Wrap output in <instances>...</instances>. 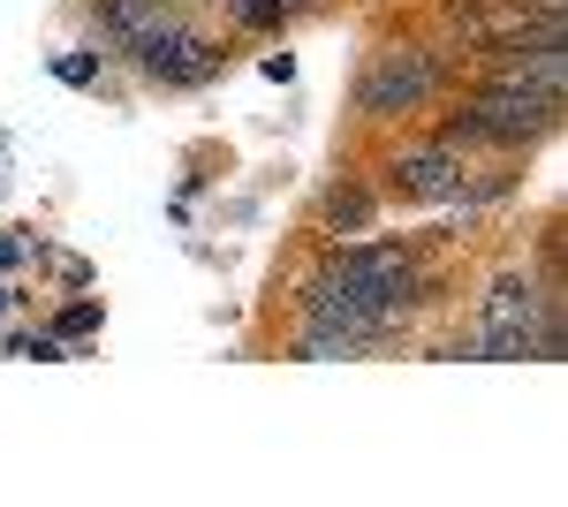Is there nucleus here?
<instances>
[{
	"label": "nucleus",
	"mask_w": 568,
	"mask_h": 507,
	"mask_svg": "<svg viewBox=\"0 0 568 507\" xmlns=\"http://www.w3.org/2000/svg\"><path fill=\"white\" fill-rule=\"evenodd\" d=\"M379 182H387L394 197H417V205H493V197L508 190L500 174H493V182H478L470 152H455V144H439V136H417V144L387 152Z\"/></svg>",
	"instance_id": "obj_4"
},
{
	"label": "nucleus",
	"mask_w": 568,
	"mask_h": 507,
	"mask_svg": "<svg viewBox=\"0 0 568 507\" xmlns=\"http://www.w3.org/2000/svg\"><path fill=\"white\" fill-rule=\"evenodd\" d=\"M561 122V99H546V91H508V84H478L470 99H455L447 114H439V144H455V152H500V160H524L538 152L546 136Z\"/></svg>",
	"instance_id": "obj_2"
},
{
	"label": "nucleus",
	"mask_w": 568,
	"mask_h": 507,
	"mask_svg": "<svg viewBox=\"0 0 568 507\" xmlns=\"http://www.w3.org/2000/svg\"><path fill=\"white\" fill-rule=\"evenodd\" d=\"M447 84V53L425 39H387L379 53H364V77H356V114L364 122H402L417 107H433Z\"/></svg>",
	"instance_id": "obj_3"
},
{
	"label": "nucleus",
	"mask_w": 568,
	"mask_h": 507,
	"mask_svg": "<svg viewBox=\"0 0 568 507\" xmlns=\"http://www.w3.org/2000/svg\"><path fill=\"white\" fill-rule=\"evenodd\" d=\"M478 84H508V91H568V39H500L485 45V77Z\"/></svg>",
	"instance_id": "obj_6"
},
{
	"label": "nucleus",
	"mask_w": 568,
	"mask_h": 507,
	"mask_svg": "<svg viewBox=\"0 0 568 507\" xmlns=\"http://www.w3.org/2000/svg\"><path fill=\"white\" fill-rule=\"evenodd\" d=\"M220 39L213 31H197V23H182V8L152 31V39H136L130 45V69L144 77V84H160V91H197V84H213L220 77Z\"/></svg>",
	"instance_id": "obj_5"
},
{
	"label": "nucleus",
	"mask_w": 568,
	"mask_h": 507,
	"mask_svg": "<svg viewBox=\"0 0 568 507\" xmlns=\"http://www.w3.org/2000/svg\"><path fill=\"white\" fill-rule=\"evenodd\" d=\"M455 356H485V364H561V303L554 288H538L530 273H500L478 296L470 341Z\"/></svg>",
	"instance_id": "obj_1"
},
{
	"label": "nucleus",
	"mask_w": 568,
	"mask_h": 507,
	"mask_svg": "<svg viewBox=\"0 0 568 507\" xmlns=\"http://www.w3.org/2000/svg\"><path fill=\"white\" fill-rule=\"evenodd\" d=\"M8 303H16V288H0V311H8Z\"/></svg>",
	"instance_id": "obj_15"
},
{
	"label": "nucleus",
	"mask_w": 568,
	"mask_h": 507,
	"mask_svg": "<svg viewBox=\"0 0 568 507\" xmlns=\"http://www.w3.org/2000/svg\"><path fill=\"white\" fill-rule=\"evenodd\" d=\"M99 326H106V311H99V303H91V296H77V303H61V311H53V326H45V334H53V341H61V348H69V341L99 334Z\"/></svg>",
	"instance_id": "obj_11"
},
{
	"label": "nucleus",
	"mask_w": 568,
	"mask_h": 507,
	"mask_svg": "<svg viewBox=\"0 0 568 507\" xmlns=\"http://www.w3.org/2000/svg\"><path fill=\"white\" fill-rule=\"evenodd\" d=\"M53 273H61L69 288H84V281H91V265H84V257H53Z\"/></svg>",
	"instance_id": "obj_14"
},
{
	"label": "nucleus",
	"mask_w": 568,
	"mask_h": 507,
	"mask_svg": "<svg viewBox=\"0 0 568 507\" xmlns=\"http://www.w3.org/2000/svg\"><path fill=\"white\" fill-rule=\"evenodd\" d=\"M372 220H379V190L372 182H334L318 197V235H372Z\"/></svg>",
	"instance_id": "obj_8"
},
{
	"label": "nucleus",
	"mask_w": 568,
	"mask_h": 507,
	"mask_svg": "<svg viewBox=\"0 0 568 507\" xmlns=\"http://www.w3.org/2000/svg\"><path fill=\"white\" fill-rule=\"evenodd\" d=\"M99 69H106L99 53H69V61H53V77H61V84H77V91L99 84Z\"/></svg>",
	"instance_id": "obj_12"
},
{
	"label": "nucleus",
	"mask_w": 568,
	"mask_h": 507,
	"mask_svg": "<svg viewBox=\"0 0 568 507\" xmlns=\"http://www.w3.org/2000/svg\"><path fill=\"white\" fill-rule=\"evenodd\" d=\"M23 257H39V243H31L23 227H0V273H16Z\"/></svg>",
	"instance_id": "obj_13"
},
{
	"label": "nucleus",
	"mask_w": 568,
	"mask_h": 507,
	"mask_svg": "<svg viewBox=\"0 0 568 507\" xmlns=\"http://www.w3.org/2000/svg\"><path fill=\"white\" fill-rule=\"evenodd\" d=\"M168 16H175V0H91V23H99V39L114 45V53H130L136 39H152Z\"/></svg>",
	"instance_id": "obj_7"
},
{
	"label": "nucleus",
	"mask_w": 568,
	"mask_h": 507,
	"mask_svg": "<svg viewBox=\"0 0 568 507\" xmlns=\"http://www.w3.org/2000/svg\"><path fill=\"white\" fill-rule=\"evenodd\" d=\"M220 16L235 23V31H288V0H220Z\"/></svg>",
	"instance_id": "obj_10"
},
{
	"label": "nucleus",
	"mask_w": 568,
	"mask_h": 507,
	"mask_svg": "<svg viewBox=\"0 0 568 507\" xmlns=\"http://www.w3.org/2000/svg\"><path fill=\"white\" fill-rule=\"evenodd\" d=\"M288 8H311V0H288Z\"/></svg>",
	"instance_id": "obj_16"
},
{
	"label": "nucleus",
	"mask_w": 568,
	"mask_h": 507,
	"mask_svg": "<svg viewBox=\"0 0 568 507\" xmlns=\"http://www.w3.org/2000/svg\"><path fill=\"white\" fill-rule=\"evenodd\" d=\"M175 8H182V0H175Z\"/></svg>",
	"instance_id": "obj_17"
},
{
	"label": "nucleus",
	"mask_w": 568,
	"mask_h": 507,
	"mask_svg": "<svg viewBox=\"0 0 568 507\" xmlns=\"http://www.w3.org/2000/svg\"><path fill=\"white\" fill-rule=\"evenodd\" d=\"M364 348H379V341L334 334V326H296V341H288V356H304V364H342V356H364Z\"/></svg>",
	"instance_id": "obj_9"
}]
</instances>
